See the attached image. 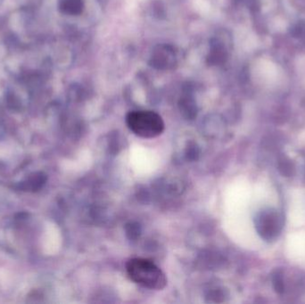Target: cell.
<instances>
[{"label":"cell","instance_id":"obj_1","mask_svg":"<svg viewBox=\"0 0 305 304\" xmlns=\"http://www.w3.org/2000/svg\"><path fill=\"white\" fill-rule=\"evenodd\" d=\"M126 272L133 282L148 289L162 290L167 285L166 276L153 261L133 258L127 261Z\"/></svg>","mask_w":305,"mask_h":304},{"label":"cell","instance_id":"obj_2","mask_svg":"<svg viewBox=\"0 0 305 304\" xmlns=\"http://www.w3.org/2000/svg\"><path fill=\"white\" fill-rule=\"evenodd\" d=\"M126 123L135 135L147 140L160 136L165 128L162 118L152 111L130 112L126 117Z\"/></svg>","mask_w":305,"mask_h":304},{"label":"cell","instance_id":"obj_3","mask_svg":"<svg viewBox=\"0 0 305 304\" xmlns=\"http://www.w3.org/2000/svg\"><path fill=\"white\" fill-rule=\"evenodd\" d=\"M280 222L277 213H264L258 220L257 229L266 239H270L279 232Z\"/></svg>","mask_w":305,"mask_h":304},{"label":"cell","instance_id":"obj_4","mask_svg":"<svg viewBox=\"0 0 305 304\" xmlns=\"http://www.w3.org/2000/svg\"><path fill=\"white\" fill-rule=\"evenodd\" d=\"M174 59L175 56L173 51H170L166 47H160L158 50L154 53L152 60L155 66H158L159 68H168L169 66L173 65Z\"/></svg>","mask_w":305,"mask_h":304},{"label":"cell","instance_id":"obj_5","mask_svg":"<svg viewBox=\"0 0 305 304\" xmlns=\"http://www.w3.org/2000/svg\"><path fill=\"white\" fill-rule=\"evenodd\" d=\"M47 177L43 173H36L25 182H22L20 187L22 190L28 191L29 189L31 191H38L44 186Z\"/></svg>","mask_w":305,"mask_h":304},{"label":"cell","instance_id":"obj_6","mask_svg":"<svg viewBox=\"0 0 305 304\" xmlns=\"http://www.w3.org/2000/svg\"><path fill=\"white\" fill-rule=\"evenodd\" d=\"M274 285H275L277 292H279V293L283 292V283H282V280L280 279V276H276V278L274 279Z\"/></svg>","mask_w":305,"mask_h":304}]
</instances>
